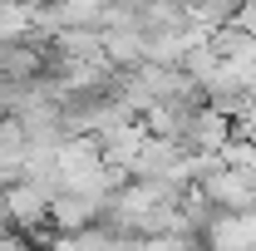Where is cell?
Wrapping results in <instances>:
<instances>
[{"label": "cell", "mask_w": 256, "mask_h": 251, "mask_svg": "<svg viewBox=\"0 0 256 251\" xmlns=\"http://www.w3.org/2000/svg\"><path fill=\"white\" fill-rule=\"evenodd\" d=\"M104 202L108 197H94V192H54L50 197V232H84V226H94Z\"/></svg>", "instance_id": "6da1fadb"}]
</instances>
